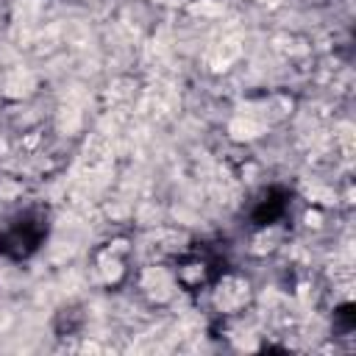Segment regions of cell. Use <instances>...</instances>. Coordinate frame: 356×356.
<instances>
[{
  "mask_svg": "<svg viewBox=\"0 0 356 356\" xmlns=\"http://www.w3.org/2000/svg\"><path fill=\"white\" fill-rule=\"evenodd\" d=\"M281 239H284V231L281 228H264V231H259L253 239H250V253L253 256H267V253H273V250H278L281 248Z\"/></svg>",
  "mask_w": 356,
  "mask_h": 356,
  "instance_id": "8992f818",
  "label": "cell"
},
{
  "mask_svg": "<svg viewBox=\"0 0 356 356\" xmlns=\"http://www.w3.org/2000/svg\"><path fill=\"white\" fill-rule=\"evenodd\" d=\"M250 298H253L250 281L245 275H236V273L222 275L211 289V306L220 314H239L250 303Z\"/></svg>",
  "mask_w": 356,
  "mask_h": 356,
  "instance_id": "7a4b0ae2",
  "label": "cell"
},
{
  "mask_svg": "<svg viewBox=\"0 0 356 356\" xmlns=\"http://www.w3.org/2000/svg\"><path fill=\"white\" fill-rule=\"evenodd\" d=\"M175 278L184 286H197L206 278V264L203 261H186V264L175 267Z\"/></svg>",
  "mask_w": 356,
  "mask_h": 356,
  "instance_id": "52a82bcc",
  "label": "cell"
},
{
  "mask_svg": "<svg viewBox=\"0 0 356 356\" xmlns=\"http://www.w3.org/2000/svg\"><path fill=\"white\" fill-rule=\"evenodd\" d=\"M239 53H242V44H239V39L236 36H225V39H220L217 44H211V50H209V67L211 70H228L236 58H239Z\"/></svg>",
  "mask_w": 356,
  "mask_h": 356,
  "instance_id": "277c9868",
  "label": "cell"
},
{
  "mask_svg": "<svg viewBox=\"0 0 356 356\" xmlns=\"http://www.w3.org/2000/svg\"><path fill=\"white\" fill-rule=\"evenodd\" d=\"M178 278H175V270H170L167 264H147L139 270V292L145 295L147 303L153 306H164V303H172L175 295H178Z\"/></svg>",
  "mask_w": 356,
  "mask_h": 356,
  "instance_id": "6da1fadb",
  "label": "cell"
},
{
  "mask_svg": "<svg viewBox=\"0 0 356 356\" xmlns=\"http://www.w3.org/2000/svg\"><path fill=\"white\" fill-rule=\"evenodd\" d=\"M33 86H36V78H33V72H28V70H22V67H14V70H8L6 72V78H3V89H6V95L8 97H28L31 92H33Z\"/></svg>",
  "mask_w": 356,
  "mask_h": 356,
  "instance_id": "5b68a950",
  "label": "cell"
},
{
  "mask_svg": "<svg viewBox=\"0 0 356 356\" xmlns=\"http://www.w3.org/2000/svg\"><path fill=\"white\" fill-rule=\"evenodd\" d=\"M270 122H267V114H256V111H239L234 114V120L228 122V136L234 142H242V145H250L256 139H261L267 134Z\"/></svg>",
  "mask_w": 356,
  "mask_h": 356,
  "instance_id": "3957f363",
  "label": "cell"
},
{
  "mask_svg": "<svg viewBox=\"0 0 356 356\" xmlns=\"http://www.w3.org/2000/svg\"><path fill=\"white\" fill-rule=\"evenodd\" d=\"M323 220H325V211L320 206H314V203H312V209L303 211V225L312 228V231H320L323 228Z\"/></svg>",
  "mask_w": 356,
  "mask_h": 356,
  "instance_id": "ba28073f",
  "label": "cell"
}]
</instances>
